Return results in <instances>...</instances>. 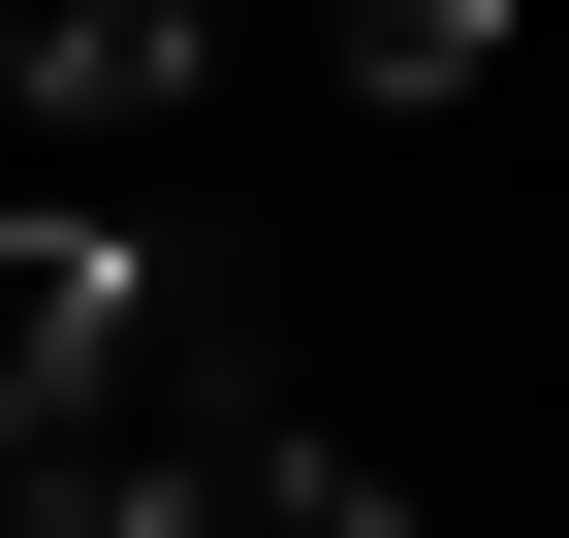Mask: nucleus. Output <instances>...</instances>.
I'll return each mask as SVG.
<instances>
[{"instance_id": "nucleus-1", "label": "nucleus", "mask_w": 569, "mask_h": 538, "mask_svg": "<svg viewBox=\"0 0 569 538\" xmlns=\"http://www.w3.org/2000/svg\"><path fill=\"white\" fill-rule=\"evenodd\" d=\"M127 507H159V538H411L380 476H348V444L222 412V380H159V412H127Z\"/></svg>"}, {"instance_id": "nucleus-2", "label": "nucleus", "mask_w": 569, "mask_h": 538, "mask_svg": "<svg viewBox=\"0 0 569 538\" xmlns=\"http://www.w3.org/2000/svg\"><path fill=\"white\" fill-rule=\"evenodd\" d=\"M127 349H159V286H127L96 222H0V444H63Z\"/></svg>"}, {"instance_id": "nucleus-3", "label": "nucleus", "mask_w": 569, "mask_h": 538, "mask_svg": "<svg viewBox=\"0 0 569 538\" xmlns=\"http://www.w3.org/2000/svg\"><path fill=\"white\" fill-rule=\"evenodd\" d=\"M190 63H222V0H0V96L32 127H159Z\"/></svg>"}, {"instance_id": "nucleus-4", "label": "nucleus", "mask_w": 569, "mask_h": 538, "mask_svg": "<svg viewBox=\"0 0 569 538\" xmlns=\"http://www.w3.org/2000/svg\"><path fill=\"white\" fill-rule=\"evenodd\" d=\"M507 63V0H348V96H475Z\"/></svg>"}, {"instance_id": "nucleus-5", "label": "nucleus", "mask_w": 569, "mask_h": 538, "mask_svg": "<svg viewBox=\"0 0 569 538\" xmlns=\"http://www.w3.org/2000/svg\"><path fill=\"white\" fill-rule=\"evenodd\" d=\"M0 538H159V507H127V444H0Z\"/></svg>"}]
</instances>
